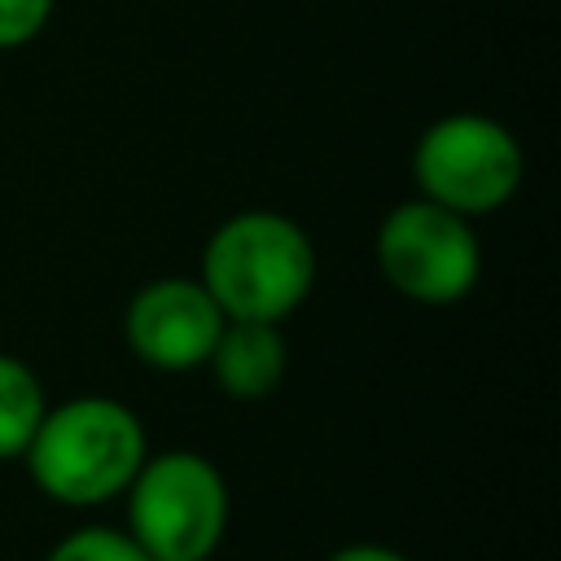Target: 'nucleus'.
Masks as SVG:
<instances>
[{
    "label": "nucleus",
    "mask_w": 561,
    "mask_h": 561,
    "mask_svg": "<svg viewBox=\"0 0 561 561\" xmlns=\"http://www.w3.org/2000/svg\"><path fill=\"white\" fill-rule=\"evenodd\" d=\"M145 456V421L110 394H79L48 408L22 451L31 482L66 508H96L123 495Z\"/></svg>",
    "instance_id": "obj_1"
},
{
    "label": "nucleus",
    "mask_w": 561,
    "mask_h": 561,
    "mask_svg": "<svg viewBox=\"0 0 561 561\" xmlns=\"http://www.w3.org/2000/svg\"><path fill=\"white\" fill-rule=\"evenodd\" d=\"M329 561H408L403 552L386 548V543H342L337 552H329Z\"/></svg>",
    "instance_id": "obj_11"
},
{
    "label": "nucleus",
    "mask_w": 561,
    "mask_h": 561,
    "mask_svg": "<svg viewBox=\"0 0 561 561\" xmlns=\"http://www.w3.org/2000/svg\"><path fill=\"white\" fill-rule=\"evenodd\" d=\"M219 390L237 403L267 399L289 364V346L280 337V324L267 320H224L210 355H206Z\"/></svg>",
    "instance_id": "obj_7"
},
{
    "label": "nucleus",
    "mask_w": 561,
    "mask_h": 561,
    "mask_svg": "<svg viewBox=\"0 0 561 561\" xmlns=\"http://www.w3.org/2000/svg\"><path fill=\"white\" fill-rule=\"evenodd\" d=\"M123 495L127 535L153 561H206L228 530V486L202 451L145 456Z\"/></svg>",
    "instance_id": "obj_3"
},
{
    "label": "nucleus",
    "mask_w": 561,
    "mask_h": 561,
    "mask_svg": "<svg viewBox=\"0 0 561 561\" xmlns=\"http://www.w3.org/2000/svg\"><path fill=\"white\" fill-rule=\"evenodd\" d=\"M53 18V0H0V53L31 44Z\"/></svg>",
    "instance_id": "obj_10"
},
{
    "label": "nucleus",
    "mask_w": 561,
    "mask_h": 561,
    "mask_svg": "<svg viewBox=\"0 0 561 561\" xmlns=\"http://www.w3.org/2000/svg\"><path fill=\"white\" fill-rule=\"evenodd\" d=\"M48 412L35 368L0 351V460H18Z\"/></svg>",
    "instance_id": "obj_8"
},
{
    "label": "nucleus",
    "mask_w": 561,
    "mask_h": 561,
    "mask_svg": "<svg viewBox=\"0 0 561 561\" xmlns=\"http://www.w3.org/2000/svg\"><path fill=\"white\" fill-rule=\"evenodd\" d=\"M373 259L381 280L421 307H451L482 276V241L473 224L430 197H408L377 224Z\"/></svg>",
    "instance_id": "obj_4"
},
{
    "label": "nucleus",
    "mask_w": 561,
    "mask_h": 561,
    "mask_svg": "<svg viewBox=\"0 0 561 561\" xmlns=\"http://www.w3.org/2000/svg\"><path fill=\"white\" fill-rule=\"evenodd\" d=\"M197 280L228 320H289L316 285V245L280 210H237L202 245Z\"/></svg>",
    "instance_id": "obj_2"
},
{
    "label": "nucleus",
    "mask_w": 561,
    "mask_h": 561,
    "mask_svg": "<svg viewBox=\"0 0 561 561\" xmlns=\"http://www.w3.org/2000/svg\"><path fill=\"white\" fill-rule=\"evenodd\" d=\"M522 171L526 158L517 136L500 118L473 110L434 118L412 149V180L421 197L465 219L500 210L517 193Z\"/></svg>",
    "instance_id": "obj_5"
},
{
    "label": "nucleus",
    "mask_w": 561,
    "mask_h": 561,
    "mask_svg": "<svg viewBox=\"0 0 561 561\" xmlns=\"http://www.w3.org/2000/svg\"><path fill=\"white\" fill-rule=\"evenodd\" d=\"M224 320L228 316L197 276H158L127 298L123 342L153 373H193L206 368Z\"/></svg>",
    "instance_id": "obj_6"
},
{
    "label": "nucleus",
    "mask_w": 561,
    "mask_h": 561,
    "mask_svg": "<svg viewBox=\"0 0 561 561\" xmlns=\"http://www.w3.org/2000/svg\"><path fill=\"white\" fill-rule=\"evenodd\" d=\"M44 561H153L127 530L114 526H79L70 535H61Z\"/></svg>",
    "instance_id": "obj_9"
}]
</instances>
